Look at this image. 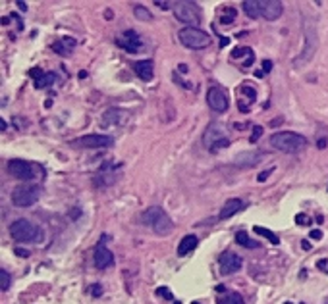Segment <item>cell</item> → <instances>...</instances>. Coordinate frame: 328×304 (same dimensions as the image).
Returning <instances> with one entry per match:
<instances>
[{"mask_svg":"<svg viewBox=\"0 0 328 304\" xmlns=\"http://www.w3.org/2000/svg\"><path fill=\"white\" fill-rule=\"evenodd\" d=\"M180 69H182V73H187V65L186 64H180Z\"/></svg>","mask_w":328,"mask_h":304,"instance_id":"cell-43","label":"cell"},{"mask_svg":"<svg viewBox=\"0 0 328 304\" xmlns=\"http://www.w3.org/2000/svg\"><path fill=\"white\" fill-rule=\"evenodd\" d=\"M10 281H12L10 274L2 270V272H0V287H2V291H8V289H10Z\"/></svg>","mask_w":328,"mask_h":304,"instance_id":"cell-29","label":"cell"},{"mask_svg":"<svg viewBox=\"0 0 328 304\" xmlns=\"http://www.w3.org/2000/svg\"><path fill=\"white\" fill-rule=\"evenodd\" d=\"M133 71L141 81H151L155 77V65L153 60H139L133 62Z\"/></svg>","mask_w":328,"mask_h":304,"instance_id":"cell-17","label":"cell"},{"mask_svg":"<svg viewBox=\"0 0 328 304\" xmlns=\"http://www.w3.org/2000/svg\"><path fill=\"white\" fill-rule=\"evenodd\" d=\"M18 8H20L22 12H25V10H27V4H25L23 0H18Z\"/></svg>","mask_w":328,"mask_h":304,"instance_id":"cell-41","label":"cell"},{"mask_svg":"<svg viewBox=\"0 0 328 304\" xmlns=\"http://www.w3.org/2000/svg\"><path fill=\"white\" fill-rule=\"evenodd\" d=\"M4 129H6V122H2V120H0V131H4Z\"/></svg>","mask_w":328,"mask_h":304,"instance_id":"cell-48","label":"cell"},{"mask_svg":"<svg viewBox=\"0 0 328 304\" xmlns=\"http://www.w3.org/2000/svg\"><path fill=\"white\" fill-rule=\"evenodd\" d=\"M10 235H12V239L22 241V243H39L43 239L39 225L25 219V217H20L10 225Z\"/></svg>","mask_w":328,"mask_h":304,"instance_id":"cell-3","label":"cell"},{"mask_svg":"<svg viewBox=\"0 0 328 304\" xmlns=\"http://www.w3.org/2000/svg\"><path fill=\"white\" fill-rule=\"evenodd\" d=\"M319 147H321V149H325V147H327V141H325V139H323V141H319Z\"/></svg>","mask_w":328,"mask_h":304,"instance_id":"cell-46","label":"cell"},{"mask_svg":"<svg viewBox=\"0 0 328 304\" xmlns=\"http://www.w3.org/2000/svg\"><path fill=\"white\" fill-rule=\"evenodd\" d=\"M301 246H303V248H305V250H309V248H311V244L307 243V241H303V243H301Z\"/></svg>","mask_w":328,"mask_h":304,"instance_id":"cell-44","label":"cell"},{"mask_svg":"<svg viewBox=\"0 0 328 304\" xmlns=\"http://www.w3.org/2000/svg\"><path fill=\"white\" fill-rule=\"evenodd\" d=\"M197 244H199V239L195 235H186L178 244V256H187L191 250H195Z\"/></svg>","mask_w":328,"mask_h":304,"instance_id":"cell-22","label":"cell"},{"mask_svg":"<svg viewBox=\"0 0 328 304\" xmlns=\"http://www.w3.org/2000/svg\"><path fill=\"white\" fill-rule=\"evenodd\" d=\"M141 221L157 235H170L174 231V221L161 206H151L141 214Z\"/></svg>","mask_w":328,"mask_h":304,"instance_id":"cell-1","label":"cell"},{"mask_svg":"<svg viewBox=\"0 0 328 304\" xmlns=\"http://www.w3.org/2000/svg\"><path fill=\"white\" fill-rule=\"evenodd\" d=\"M31 77H33V81H35V87H37V89L50 87V85L56 81V75H54V73H47V71H43L41 67H33Z\"/></svg>","mask_w":328,"mask_h":304,"instance_id":"cell-18","label":"cell"},{"mask_svg":"<svg viewBox=\"0 0 328 304\" xmlns=\"http://www.w3.org/2000/svg\"><path fill=\"white\" fill-rule=\"evenodd\" d=\"M261 152H241V154L235 156L234 164L239 166V168H253V166H257L261 162Z\"/></svg>","mask_w":328,"mask_h":304,"instance_id":"cell-19","label":"cell"},{"mask_svg":"<svg viewBox=\"0 0 328 304\" xmlns=\"http://www.w3.org/2000/svg\"><path fill=\"white\" fill-rule=\"evenodd\" d=\"M241 92H245V94L251 98V102L257 98V92H255V89H253L251 85H243V87H241Z\"/></svg>","mask_w":328,"mask_h":304,"instance_id":"cell-33","label":"cell"},{"mask_svg":"<svg viewBox=\"0 0 328 304\" xmlns=\"http://www.w3.org/2000/svg\"><path fill=\"white\" fill-rule=\"evenodd\" d=\"M93 260H95V266H97L98 270H106V268L114 266V254H112V252H110L106 246H104V243H98L97 244Z\"/></svg>","mask_w":328,"mask_h":304,"instance_id":"cell-15","label":"cell"},{"mask_svg":"<svg viewBox=\"0 0 328 304\" xmlns=\"http://www.w3.org/2000/svg\"><path fill=\"white\" fill-rule=\"evenodd\" d=\"M311 239H315V241L323 239V231H321V229H313V231H311Z\"/></svg>","mask_w":328,"mask_h":304,"instance_id":"cell-37","label":"cell"},{"mask_svg":"<svg viewBox=\"0 0 328 304\" xmlns=\"http://www.w3.org/2000/svg\"><path fill=\"white\" fill-rule=\"evenodd\" d=\"M126 120H128V114H126V112H122V110H118V108H110V110H106V112L102 114L100 125H102V127L122 125V123H126Z\"/></svg>","mask_w":328,"mask_h":304,"instance_id":"cell-16","label":"cell"},{"mask_svg":"<svg viewBox=\"0 0 328 304\" xmlns=\"http://www.w3.org/2000/svg\"><path fill=\"white\" fill-rule=\"evenodd\" d=\"M218 304H245V301H243V297L239 293H228L226 297H222L218 301Z\"/></svg>","mask_w":328,"mask_h":304,"instance_id":"cell-26","label":"cell"},{"mask_svg":"<svg viewBox=\"0 0 328 304\" xmlns=\"http://www.w3.org/2000/svg\"><path fill=\"white\" fill-rule=\"evenodd\" d=\"M39 195H41L39 187H35V185H20V187H16L12 191V202H14V206L29 208L39 200Z\"/></svg>","mask_w":328,"mask_h":304,"instance_id":"cell-8","label":"cell"},{"mask_svg":"<svg viewBox=\"0 0 328 304\" xmlns=\"http://www.w3.org/2000/svg\"><path fill=\"white\" fill-rule=\"evenodd\" d=\"M243 200H239V198H230L228 202L222 206V210H220V214H218V217L220 219H228V217H232L234 214H237L239 210H243Z\"/></svg>","mask_w":328,"mask_h":304,"instance_id":"cell-21","label":"cell"},{"mask_svg":"<svg viewBox=\"0 0 328 304\" xmlns=\"http://www.w3.org/2000/svg\"><path fill=\"white\" fill-rule=\"evenodd\" d=\"M73 147H81V149H104L112 145V137L110 135H100V133H89L83 135L75 141H71Z\"/></svg>","mask_w":328,"mask_h":304,"instance_id":"cell-11","label":"cell"},{"mask_svg":"<svg viewBox=\"0 0 328 304\" xmlns=\"http://www.w3.org/2000/svg\"><path fill=\"white\" fill-rule=\"evenodd\" d=\"M157 297H163V299L170 301V303H176V301H174V295H172L166 287H159V289H157Z\"/></svg>","mask_w":328,"mask_h":304,"instance_id":"cell-30","label":"cell"},{"mask_svg":"<svg viewBox=\"0 0 328 304\" xmlns=\"http://www.w3.org/2000/svg\"><path fill=\"white\" fill-rule=\"evenodd\" d=\"M319 268H327V260H321V262H319Z\"/></svg>","mask_w":328,"mask_h":304,"instance_id":"cell-47","label":"cell"},{"mask_svg":"<svg viewBox=\"0 0 328 304\" xmlns=\"http://www.w3.org/2000/svg\"><path fill=\"white\" fill-rule=\"evenodd\" d=\"M235 241H237V244H241V246H245V248H259V246H261V244L257 243V241L249 239V235H247L245 231H237V235H235Z\"/></svg>","mask_w":328,"mask_h":304,"instance_id":"cell-24","label":"cell"},{"mask_svg":"<svg viewBox=\"0 0 328 304\" xmlns=\"http://www.w3.org/2000/svg\"><path fill=\"white\" fill-rule=\"evenodd\" d=\"M155 6L161 8V10H172V8H174L172 2H163V0H155Z\"/></svg>","mask_w":328,"mask_h":304,"instance_id":"cell-35","label":"cell"},{"mask_svg":"<svg viewBox=\"0 0 328 304\" xmlns=\"http://www.w3.org/2000/svg\"><path fill=\"white\" fill-rule=\"evenodd\" d=\"M220 41H222V43H220V44H222V46H226V44H228V39H226V37H222V39H220Z\"/></svg>","mask_w":328,"mask_h":304,"instance_id":"cell-45","label":"cell"},{"mask_svg":"<svg viewBox=\"0 0 328 304\" xmlns=\"http://www.w3.org/2000/svg\"><path fill=\"white\" fill-rule=\"evenodd\" d=\"M284 12V4L278 2V0H261V18L268 20V22H274L282 16Z\"/></svg>","mask_w":328,"mask_h":304,"instance_id":"cell-14","label":"cell"},{"mask_svg":"<svg viewBox=\"0 0 328 304\" xmlns=\"http://www.w3.org/2000/svg\"><path fill=\"white\" fill-rule=\"evenodd\" d=\"M16 254L22 258H29V250H25V248H16Z\"/></svg>","mask_w":328,"mask_h":304,"instance_id":"cell-38","label":"cell"},{"mask_svg":"<svg viewBox=\"0 0 328 304\" xmlns=\"http://www.w3.org/2000/svg\"><path fill=\"white\" fill-rule=\"evenodd\" d=\"M295 223H297V225H309V223H311V217L305 216V214H297V216H295Z\"/></svg>","mask_w":328,"mask_h":304,"instance_id":"cell-32","label":"cell"},{"mask_svg":"<svg viewBox=\"0 0 328 304\" xmlns=\"http://www.w3.org/2000/svg\"><path fill=\"white\" fill-rule=\"evenodd\" d=\"M261 135H262V127L261 125H255V127H253V135H251L249 141H251V143H257V141L261 139Z\"/></svg>","mask_w":328,"mask_h":304,"instance_id":"cell-34","label":"cell"},{"mask_svg":"<svg viewBox=\"0 0 328 304\" xmlns=\"http://www.w3.org/2000/svg\"><path fill=\"white\" fill-rule=\"evenodd\" d=\"M133 14H135V18L141 20V22H151V20H153L151 12H149L145 6H135V8H133Z\"/></svg>","mask_w":328,"mask_h":304,"instance_id":"cell-27","label":"cell"},{"mask_svg":"<svg viewBox=\"0 0 328 304\" xmlns=\"http://www.w3.org/2000/svg\"><path fill=\"white\" fill-rule=\"evenodd\" d=\"M270 145L280 152L295 154L307 147V139L299 133H294V131H278L270 137Z\"/></svg>","mask_w":328,"mask_h":304,"instance_id":"cell-2","label":"cell"},{"mask_svg":"<svg viewBox=\"0 0 328 304\" xmlns=\"http://www.w3.org/2000/svg\"><path fill=\"white\" fill-rule=\"evenodd\" d=\"M37 172H41L43 174V170L37 166V164H31V162H27V160H10L8 162V174L12 175V177H16V179H20V181H33L35 179V175H37Z\"/></svg>","mask_w":328,"mask_h":304,"instance_id":"cell-7","label":"cell"},{"mask_svg":"<svg viewBox=\"0 0 328 304\" xmlns=\"http://www.w3.org/2000/svg\"><path fill=\"white\" fill-rule=\"evenodd\" d=\"M270 69H272V62H270V60L262 62V71H264V73H268Z\"/></svg>","mask_w":328,"mask_h":304,"instance_id":"cell-39","label":"cell"},{"mask_svg":"<svg viewBox=\"0 0 328 304\" xmlns=\"http://www.w3.org/2000/svg\"><path fill=\"white\" fill-rule=\"evenodd\" d=\"M218 266H220V274L222 275H230V274H235V272H239V268L243 266V260H241V256H237L235 252H222L220 256H218Z\"/></svg>","mask_w":328,"mask_h":304,"instance_id":"cell-12","label":"cell"},{"mask_svg":"<svg viewBox=\"0 0 328 304\" xmlns=\"http://www.w3.org/2000/svg\"><path fill=\"white\" fill-rule=\"evenodd\" d=\"M174 16L186 23L187 27H197L201 25V10L195 2L191 0H182V2H174V8H172Z\"/></svg>","mask_w":328,"mask_h":304,"instance_id":"cell-4","label":"cell"},{"mask_svg":"<svg viewBox=\"0 0 328 304\" xmlns=\"http://www.w3.org/2000/svg\"><path fill=\"white\" fill-rule=\"evenodd\" d=\"M315 50H317V31H315L313 25H307L305 27V46H303L301 54L294 60L295 67H301L303 64H307V62L313 58Z\"/></svg>","mask_w":328,"mask_h":304,"instance_id":"cell-9","label":"cell"},{"mask_svg":"<svg viewBox=\"0 0 328 304\" xmlns=\"http://www.w3.org/2000/svg\"><path fill=\"white\" fill-rule=\"evenodd\" d=\"M224 12H226V16H224V18H220V23H232V22L235 20V10H232V8H224Z\"/></svg>","mask_w":328,"mask_h":304,"instance_id":"cell-31","label":"cell"},{"mask_svg":"<svg viewBox=\"0 0 328 304\" xmlns=\"http://www.w3.org/2000/svg\"><path fill=\"white\" fill-rule=\"evenodd\" d=\"M327 304H328V303H327Z\"/></svg>","mask_w":328,"mask_h":304,"instance_id":"cell-50","label":"cell"},{"mask_svg":"<svg viewBox=\"0 0 328 304\" xmlns=\"http://www.w3.org/2000/svg\"><path fill=\"white\" fill-rule=\"evenodd\" d=\"M255 233L257 235H261L264 239H268L272 244H280V237L274 233V231H270V229H266V227H261V225H255Z\"/></svg>","mask_w":328,"mask_h":304,"instance_id":"cell-25","label":"cell"},{"mask_svg":"<svg viewBox=\"0 0 328 304\" xmlns=\"http://www.w3.org/2000/svg\"><path fill=\"white\" fill-rule=\"evenodd\" d=\"M241 6L249 18H261V0H243Z\"/></svg>","mask_w":328,"mask_h":304,"instance_id":"cell-23","label":"cell"},{"mask_svg":"<svg viewBox=\"0 0 328 304\" xmlns=\"http://www.w3.org/2000/svg\"><path fill=\"white\" fill-rule=\"evenodd\" d=\"M75 46H77V41H75V39L64 37V39H60V41H56V43L52 44V50H54L56 54H60V56H70V54L75 50Z\"/></svg>","mask_w":328,"mask_h":304,"instance_id":"cell-20","label":"cell"},{"mask_svg":"<svg viewBox=\"0 0 328 304\" xmlns=\"http://www.w3.org/2000/svg\"><path fill=\"white\" fill-rule=\"evenodd\" d=\"M214 289H216V293H224V291H226V287H224V285H216Z\"/></svg>","mask_w":328,"mask_h":304,"instance_id":"cell-42","label":"cell"},{"mask_svg":"<svg viewBox=\"0 0 328 304\" xmlns=\"http://www.w3.org/2000/svg\"><path fill=\"white\" fill-rule=\"evenodd\" d=\"M95 297H100L102 295V289H100V285H93V291H91Z\"/></svg>","mask_w":328,"mask_h":304,"instance_id":"cell-40","label":"cell"},{"mask_svg":"<svg viewBox=\"0 0 328 304\" xmlns=\"http://www.w3.org/2000/svg\"><path fill=\"white\" fill-rule=\"evenodd\" d=\"M116 44H118V46H122V48H126V50L131 52V54H135V52H139V50H141L143 41H141V37H139L135 31L130 29V31H124L120 39H116Z\"/></svg>","mask_w":328,"mask_h":304,"instance_id":"cell-13","label":"cell"},{"mask_svg":"<svg viewBox=\"0 0 328 304\" xmlns=\"http://www.w3.org/2000/svg\"><path fill=\"white\" fill-rule=\"evenodd\" d=\"M270 174H272V170H266V172H261V174H259V177H257V181L264 183V181H266V177H268Z\"/></svg>","mask_w":328,"mask_h":304,"instance_id":"cell-36","label":"cell"},{"mask_svg":"<svg viewBox=\"0 0 328 304\" xmlns=\"http://www.w3.org/2000/svg\"><path fill=\"white\" fill-rule=\"evenodd\" d=\"M203 145L211 152H216L220 149H226L230 145L228 137H226V129L220 123H211L207 127V131L203 133Z\"/></svg>","mask_w":328,"mask_h":304,"instance_id":"cell-5","label":"cell"},{"mask_svg":"<svg viewBox=\"0 0 328 304\" xmlns=\"http://www.w3.org/2000/svg\"><path fill=\"white\" fill-rule=\"evenodd\" d=\"M207 102L211 106V110L222 114L226 112L230 108V98H228V92L224 87H211L209 92H207Z\"/></svg>","mask_w":328,"mask_h":304,"instance_id":"cell-10","label":"cell"},{"mask_svg":"<svg viewBox=\"0 0 328 304\" xmlns=\"http://www.w3.org/2000/svg\"><path fill=\"white\" fill-rule=\"evenodd\" d=\"M243 54H247V56H251L253 54V50L251 48H247V46H239V48H234V52H232V58H241Z\"/></svg>","mask_w":328,"mask_h":304,"instance_id":"cell-28","label":"cell"},{"mask_svg":"<svg viewBox=\"0 0 328 304\" xmlns=\"http://www.w3.org/2000/svg\"><path fill=\"white\" fill-rule=\"evenodd\" d=\"M284 304H292V303H284Z\"/></svg>","mask_w":328,"mask_h":304,"instance_id":"cell-49","label":"cell"},{"mask_svg":"<svg viewBox=\"0 0 328 304\" xmlns=\"http://www.w3.org/2000/svg\"><path fill=\"white\" fill-rule=\"evenodd\" d=\"M180 41L184 46L191 48V50H201V48H207L211 44V35L205 33L199 27H184V29L178 33Z\"/></svg>","mask_w":328,"mask_h":304,"instance_id":"cell-6","label":"cell"}]
</instances>
